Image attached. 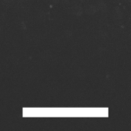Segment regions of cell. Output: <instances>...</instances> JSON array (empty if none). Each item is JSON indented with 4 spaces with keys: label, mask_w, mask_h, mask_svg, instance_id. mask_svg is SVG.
I'll return each mask as SVG.
<instances>
[]
</instances>
